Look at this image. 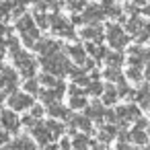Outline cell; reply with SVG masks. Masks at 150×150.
I'll use <instances>...</instances> for the list:
<instances>
[{"instance_id": "obj_1", "label": "cell", "mask_w": 150, "mask_h": 150, "mask_svg": "<svg viewBox=\"0 0 150 150\" xmlns=\"http://www.w3.org/2000/svg\"><path fill=\"white\" fill-rule=\"evenodd\" d=\"M41 66H43V70H47V72H52V74H56V76H66V74H72V70H74V66H72V62L68 60V56H64L62 52H58V54H52V56H41Z\"/></svg>"}, {"instance_id": "obj_2", "label": "cell", "mask_w": 150, "mask_h": 150, "mask_svg": "<svg viewBox=\"0 0 150 150\" xmlns=\"http://www.w3.org/2000/svg\"><path fill=\"white\" fill-rule=\"evenodd\" d=\"M11 58H13V62H15L17 70H19L25 78H33L35 68H37V62H35V58H33V56H29L27 52L15 50V52H11Z\"/></svg>"}, {"instance_id": "obj_3", "label": "cell", "mask_w": 150, "mask_h": 150, "mask_svg": "<svg viewBox=\"0 0 150 150\" xmlns=\"http://www.w3.org/2000/svg\"><path fill=\"white\" fill-rule=\"evenodd\" d=\"M105 39H107V43L113 50H123L129 43V33L125 31V27H119V25L109 23L107 29H105Z\"/></svg>"}, {"instance_id": "obj_4", "label": "cell", "mask_w": 150, "mask_h": 150, "mask_svg": "<svg viewBox=\"0 0 150 150\" xmlns=\"http://www.w3.org/2000/svg\"><path fill=\"white\" fill-rule=\"evenodd\" d=\"M19 84V72L13 70L11 66H2V97L8 99Z\"/></svg>"}, {"instance_id": "obj_5", "label": "cell", "mask_w": 150, "mask_h": 150, "mask_svg": "<svg viewBox=\"0 0 150 150\" xmlns=\"http://www.w3.org/2000/svg\"><path fill=\"white\" fill-rule=\"evenodd\" d=\"M6 105L11 107V109H15V111H27V109H31L35 103H33V97L25 91V93H13L8 99H6Z\"/></svg>"}, {"instance_id": "obj_6", "label": "cell", "mask_w": 150, "mask_h": 150, "mask_svg": "<svg viewBox=\"0 0 150 150\" xmlns=\"http://www.w3.org/2000/svg\"><path fill=\"white\" fill-rule=\"evenodd\" d=\"M62 50H64V45L56 39H50V37H41L35 45V52H39V56H52V54H58Z\"/></svg>"}, {"instance_id": "obj_7", "label": "cell", "mask_w": 150, "mask_h": 150, "mask_svg": "<svg viewBox=\"0 0 150 150\" xmlns=\"http://www.w3.org/2000/svg\"><path fill=\"white\" fill-rule=\"evenodd\" d=\"M82 15H84V21H86L88 25H95V23H99V21H103V19L107 17L103 4H88V6L82 11Z\"/></svg>"}, {"instance_id": "obj_8", "label": "cell", "mask_w": 150, "mask_h": 150, "mask_svg": "<svg viewBox=\"0 0 150 150\" xmlns=\"http://www.w3.org/2000/svg\"><path fill=\"white\" fill-rule=\"evenodd\" d=\"M21 125H23V121L17 117V111L15 109H4L2 111V127L4 129H8L11 134H17Z\"/></svg>"}, {"instance_id": "obj_9", "label": "cell", "mask_w": 150, "mask_h": 150, "mask_svg": "<svg viewBox=\"0 0 150 150\" xmlns=\"http://www.w3.org/2000/svg\"><path fill=\"white\" fill-rule=\"evenodd\" d=\"M33 138H35V142L41 144V146H47L52 140H56V136L52 134V129H50L47 123H43V121H39V123L33 127Z\"/></svg>"}, {"instance_id": "obj_10", "label": "cell", "mask_w": 150, "mask_h": 150, "mask_svg": "<svg viewBox=\"0 0 150 150\" xmlns=\"http://www.w3.org/2000/svg\"><path fill=\"white\" fill-rule=\"evenodd\" d=\"M105 113H107V109H105V103L103 101H93V103H88L84 107V115H88L95 121H103L105 119Z\"/></svg>"}, {"instance_id": "obj_11", "label": "cell", "mask_w": 150, "mask_h": 150, "mask_svg": "<svg viewBox=\"0 0 150 150\" xmlns=\"http://www.w3.org/2000/svg\"><path fill=\"white\" fill-rule=\"evenodd\" d=\"M80 37H82V39H86V41H97V43H101V41L105 39V35H103V31H101V25H99V23L84 27V29L80 31Z\"/></svg>"}, {"instance_id": "obj_12", "label": "cell", "mask_w": 150, "mask_h": 150, "mask_svg": "<svg viewBox=\"0 0 150 150\" xmlns=\"http://www.w3.org/2000/svg\"><path fill=\"white\" fill-rule=\"evenodd\" d=\"M117 117H119V121L123 119V121H136L138 117H140V109L136 107V105H119L117 109ZM117 121V123H119Z\"/></svg>"}, {"instance_id": "obj_13", "label": "cell", "mask_w": 150, "mask_h": 150, "mask_svg": "<svg viewBox=\"0 0 150 150\" xmlns=\"http://www.w3.org/2000/svg\"><path fill=\"white\" fill-rule=\"evenodd\" d=\"M39 39H41L39 37V27H33V29H27V31L21 33V41H23L25 47H35Z\"/></svg>"}, {"instance_id": "obj_14", "label": "cell", "mask_w": 150, "mask_h": 150, "mask_svg": "<svg viewBox=\"0 0 150 150\" xmlns=\"http://www.w3.org/2000/svg\"><path fill=\"white\" fill-rule=\"evenodd\" d=\"M47 113H50V117H54V119H68V117H70V111H68L66 105H62L60 101L47 105Z\"/></svg>"}, {"instance_id": "obj_15", "label": "cell", "mask_w": 150, "mask_h": 150, "mask_svg": "<svg viewBox=\"0 0 150 150\" xmlns=\"http://www.w3.org/2000/svg\"><path fill=\"white\" fill-rule=\"evenodd\" d=\"M144 27H146V21L140 19V17H132V19L125 21V31H127L132 37H136L140 31H144Z\"/></svg>"}, {"instance_id": "obj_16", "label": "cell", "mask_w": 150, "mask_h": 150, "mask_svg": "<svg viewBox=\"0 0 150 150\" xmlns=\"http://www.w3.org/2000/svg\"><path fill=\"white\" fill-rule=\"evenodd\" d=\"M101 97H103L101 101H103L105 105H115V103H117V99H119L121 95H119V91L115 88V82H109V84L105 86V93H103Z\"/></svg>"}, {"instance_id": "obj_17", "label": "cell", "mask_w": 150, "mask_h": 150, "mask_svg": "<svg viewBox=\"0 0 150 150\" xmlns=\"http://www.w3.org/2000/svg\"><path fill=\"white\" fill-rule=\"evenodd\" d=\"M35 27V15H23L19 19H15V29L19 33L27 31V29H33Z\"/></svg>"}, {"instance_id": "obj_18", "label": "cell", "mask_w": 150, "mask_h": 150, "mask_svg": "<svg viewBox=\"0 0 150 150\" xmlns=\"http://www.w3.org/2000/svg\"><path fill=\"white\" fill-rule=\"evenodd\" d=\"M66 52L70 54V58H72L76 64H84V62H86V50H84L82 45H78V43H76V45H68Z\"/></svg>"}, {"instance_id": "obj_19", "label": "cell", "mask_w": 150, "mask_h": 150, "mask_svg": "<svg viewBox=\"0 0 150 150\" xmlns=\"http://www.w3.org/2000/svg\"><path fill=\"white\" fill-rule=\"evenodd\" d=\"M88 146H93V142L88 140V136H86L84 132L74 134V140H72V150H88Z\"/></svg>"}, {"instance_id": "obj_20", "label": "cell", "mask_w": 150, "mask_h": 150, "mask_svg": "<svg viewBox=\"0 0 150 150\" xmlns=\"http://www.w3.org/2000/svg\"><path fill=\"white\" fill-rule=\"evenodd\" d=\"M103 76L109 80V82H121V80H125L123 78V74H121V70H119V66H107L105 68V72H103Z\"/></svg>"}, {"instance_id": "obj_21", "label": "cell", "mask_w": 150, "mask_h": 150, "mask_svg": "<svg viewBox=\"0 0 150 150\" xmlns=\"http://www.w3.org/2000/svg\"><path fill=\"white\" fill-rule=\"evenodd\" d=\"M144 76H146V72H142V66L129 64V68H127V72H125V78H127V80H132V82H140Z\"/></svg>"}, {"instance_id": "obj_22", "label": "cell", "mask_w": 150, "mask_h": 150, "mask_svg": "<svg viewBox=\"0 0 150 150\" xmlns=\"http://www.w3.org/2000/svg\"><path fill=\"white\" fill-rule=\"evenodd\" d=\"M148 140H150V136H148V129H138V127H134V129H132V142H134V144H138V146H144Z\"/></svg>"}, {"instance_id": "obj_23", "label": "cell", "mask_w": 150, "mask_h": 150, "mask_svg": "<svg viewBox=\"0 0 150 150\" xmlns=\"http://www.w3.org/2000/svg\"><path fill=\"white\" fill-rule=\"evenodd\" d=\"M103 6H105V13H107V17H109V19H119L121 23L125 21V19H123V15H121V8H119V6L111 4L109 0H107V2H103Z\"/></svg>"}, {"instance_id": "obj_24", "label": "cell", "mask_w": 150, "mask_h": 150, "mask_svg": "<svg viewBox=\"0 0 150 150\" xmlns=\"http://www.w3.org/2000/svg\"><path fill=\"white\" fill-rule=\"evenodd\" d=\"M123 56H121V52L119 50H113V52H109L107 54V58H105V62H107V66H121L123 64Z\"/></svg>"}, {"instance_id": "obj_25", "label": "cell", "mask_w": 150, "mask_h": 150, "mask_svg": "<svg viewBox=\"0 0 150 150\" xmlns=\"http://www.w3.org/2000/svg\"><path fill=\"white\" fill-rule=\"evenodd\" d=\"M39 82H41L43 86H58V84H60V80L56 78V74H52V72H47V70H43V72L39 74Z\"/></svg>"}, {"instance_id": "obj_26", "label": "cell", "mask_w": 150, "mask_h": 150, "mask_svg": "<svg viewBox=\"0 0 150 150\" xmlns=\"http://www.w3.org/2000/svg\"><path fill=\"white\" fill-rule=\"evenodd\" d=\"M105 93V86L99 82V80H91L88 86H86V95H93V97H99Z\"/></svg>"}, {"instance_id": "obj_27", "label": "cell", "mask_w": 150, "mask_h": 150, "mask_svg": "<svg viewBox=\"0 0 150 150\" xmlns=\"http://www.w3.org/2000/svg\"><path fill=\"white\" fill-rule=\"evenodd\" d=\"M88 105V101L84 99V95H76V97H70V109L78 111V109H84Z\"/></svg>"}, {"instance_id": "obj_28", "label": "cell", "mask_w": 150, "mask_h": 150, "mask_svg": "<svg viewBox=\"0 0 150 150\" xmlns=\"http://www.w3.org/2000/svg\"><path fill=\"white\" fill-rule=\"evenodd\" d=\"M39 78L35 80V78H27V82H25V91L29 93V95H39L41 93V88H39Z\"/></svg>"}, {"instance_id": "obj_29", "label": "cell", "mask_w": 150, "mask_h": 150, "mask_svg": "<svg viewBox=\"0 0 150 150\" xmlns=\"http://www.w3.org/2000/svg\"><path fill=\"white\" fill-rule=\"evenodd\" d=\"M47 127L52 129V134H54L56 138H60V136L64 134V125H62L60 121H56L54 117H52V121H47Z\"/></svg>"}, {"instance_id": "obj_30", "label": "cell", "mask_w": 150, "mask_h": 150, "mask_svg": "<svg viewBox=\"0 0 150 150\" xmlns=\"http://www.w3.org/2000/svg\"><path fill=\"white\" fill-rule=\"evenodd\" d=\"M21 121H23V125H25V127H31V129H33L37 123H39V119H37L35 115H31V113H29V115H25Z\"/></svg>"}, {"instance_id": "obj_31", "label": "cell", "mask_w": 150, "mask_h": 150, "mask_svg": "<svg viewBox=\"0 0 150 150\" xmlns=\"http://www.w3.org/2000/svg\"><path fill=\"white\" fill-rule=\"evenodd\" d=\"M146 97H150V82H148V84H142V86L138 88V101H142V99H146Z\"/></svg>"}, {"instance_id": "obj_32", "label": "cell", "mask_w": 150, "mask_h": 150, "mask_svg": "<svg viewBox=\"0 0 150 150\" xmlns=\"http://www.w3.org/2000/svg\"><path fill=\"white\" fill-rule=\"evenodd\" d=\"M123 11H125V13H127V15H132V17H136V15H138V13H142V11H140V8H138V4H136V2H132V4H127V6H125V8H123Z\"/></svg>"}, {"instance_id": "obj_33", "label": "cell", "mask_w": 150, "mask_h": 150, "mask_svg": "<svg viewBox=\"0 0 150 150\" xmlns=\"http://www.w3.org/2000/svg\"><path fill=\"white\" fill-rule=\"evenodd\" d=\"M31 115H35L37 119H41V117H43V107H41V105H33V109H31Z\"/></svg>"}, {"instance_id": "obj_34", "label": "cell", "mask_w": 150, "mask_h": 150, "mask_svg": "<svg viewBox=\"0 0 150 150\" xmlns=\"http://www.w3.org/2000/svg\"><path fill=\"white\" fill-rule=\"evenodd\" d=\"M136 127H138V129H148L150 125H148V121H146L144 117H138V119H136Z\"/></svg>"}, {"instance_id": "obj_35", "label": "cell", "mask_w": 150, "mask_h": 150, "mask_svg": "<svg viewBox=\"0 0 150 150\" xmlns=\"http://www.w3.org/2000/svg\"><path fill=\"white\" fill-rule=\"evenodd\" d=\"M74 25H80V23H86L84 21V15H72V19H70Z\"/></svg>"}, {"instance_id": "obj_36", "label": "cell", "mask_w": 150, "mask_h": 150, "mask_svg": "<svg viewBox=\"0 0 150 150\" xmlns=\"http://www.w3.org/2000/svg\"><path fill=\"white\" fill-rule=\"evenodd\" d=\"M60 148H62V150H70V148H72V142L66 140V138H62V140H60Z\"/></svg>"}, {"instance_id": "obj_37", "label": "cell", "mask_w": 150, "mask_h": 150, "mask_svg": "<svg viewBox=\"0 0 150 150\" xmlns=\"http://www.w3.org/2000/svg\"><path fill=\"white\" fill-rule=\"evenodd\" d=\"M50 8H60V0H43Z\"/></svg>"}, {"instance_id": "obj_38", "label": "cell", "mask_w": 150, "mask_h": 150, "mask_svg": "<svg viewBox=\"0 0 150 150\" xmlns=\"http://www.w3.org/2000/svg\"><path fill=\"white\" fill-rule=\"evenodd\" d=\"M140 105H142V109H146V111H150V97H146V99H142V101H140Z\"/></svg>"}, {"instance_id": "obj_39", "label": "cell", "mask_w": 150, "mask_h": 150, "mask_svg": "<svg viewBox=\"0 0 150 150\" xmlns=\"http://www.w3.org/2000/svg\"><path fill=\"white\" fill-rule=\"evenodd\" d=\"M99 78H101V72L99 70H93L91 72V80H99Z\"/></svg>"}, {"instance_id": "obj_40", "label": "cell", "mask_w": 150, "mask_h": 150, "mask_svg": "<svg viewBox=\"0 0 150 150\" xmlns=\"http://www.w3.org/2000/svg\"><path fill=\"white\" fill-rule=\"evenodd\" d=\"M93 150H109V148H107V146L101 142V144H93Z\"/></svg>"}, {"instance_id": "obj_41", "label": "cell", "mask_w": 150, "mask_h": 150, "mask_svg": "<svg viewBox=\"0 0 150 150\" xmlns=\"http://www.w3.org/2000/svg\"><path fill=\"white\" fill-rule=\"evenodd\" d=\"M142 15H148V17H150V4H146V6L142 8Z\"/></svg>"}, {"instance_id": "obj_42", "label": "cell", "mask_w": 150, "mask_h": 150, "mask_svg": "<svg viewBox=\"0 0 150 150\" xmlns=\"http://www.w3.org/2000/svg\"><path fill=\"white\" fill-rule=\"evenodd\" d=\"M45 150H58V146H56V144H52V142H50V144H47V146H45Z\"/></svg>"}, {"instance_id": "obj_43", "label": "cell", "mask_w": 150, "mask_h": 150, "mask_svg": "<svg viewBox=\"0 0 150 150\" xmlns=\"http://www.w3.org/2000/svg\"><path fill=\"white\" fill-rule=\"evenodd\" d=\"M144 72H146V76H148V80H150V62L146 64V70H144Z\"/></svg>"}, {"instance_id": "obj_44", "label": "cell", "mask_w": 150, "mask_h": 150, "mask_svg": "<svg viewBox=\"0 0 150 150\" xmlns=\"http://www.w3.org/2000/svg\"><path fill=\"white\" fill-rule=\"evenodd\" d=\"M136 4H148V0H134Z\"/></svg>"}, {"instance_id": "obj_45", "label": "cell", "mask_w": 150, "mask_h": 150, "mask_svg": "<svg viewBox=\"0 0 150 150\" xmlns=\"http://www.w3.org/2000/svg\"><path fill=\"white\" fill-rule=\"evenodd\" d=\"M127 150H142V148H132V146H129V148H127Z\"/></svg>"}, {"instance_id": "obj_46", "label": "cell", "mask_w": 150, "mask_h": 150, "mask_svg": "<svg viewBox=\"0 0 150 150\" xmlns=\"http://www.w3.org/2000/svg\"><path fill=\"white\" fill-rule=\"evenodd\" d=\"M146 29H148V31H150V21H148V23H146Z\"/></svg>"}, {"instance_id": "obj_47", "label": "cell", "mask_w": 150, "mask_h": 150, "mask_svg": "<svg viewBox=\"0 0 150 150\" xmlns=\"http://www.w3.org/2000/svg\"><path fill=\"white\" fill-rule=\"evenodd\" d=\"M148 136H150V127H148Z\"/></svg>"}, {"instance_id": "obj_48", "label": "cell", "mask_w": 150, "mask_h": 150, "mask_svg": "<svg viewBox=\"0 0 150 150\" xmlns=\"http://www.w3.org/2000/svg\"><path fill=\"white\" fill-rule=\"evenodd\" d=\"M101 2H107V0H101Z\"/></svg>"}, {"instance_id": "obj_49", "label": "cell", "mask_w": 150, "mask_h": 150, "mask_svg": "<svg viewBox=\"0 0 150 150\" xmlns=\"http://www.w3.org/2000/svg\"><path fill=\"white\" fill-rule=\"evenodd\" d=\"M31 2H37V0H31Z\"/></svg>"}, {"instance_id": "obj_50", "label": "cell", "mask_w": 150, "mask_h": 150, "mask_svg": "<svg viewBox=\"0 0 150 150\" xmlns=\"http://www.w3.org/2000/svg\"><path fill=\"white\" fill-rule=\"evenodd\" d=\"M66 2H68V0H66Z\"/></svg>"}, {"instance_id": "obj_51", "label": "cell", "mask_w": 150, "mask_h": 150, "mask_svg": "<svg viewBox=\"0 0 150 150\" xmlns=\"http://www.w3.org/2000/svg\"><path fill=\"white\" fill-rule=\"evenodd\" d=\"M148 150H150V148H148Z\"/></svg>"}]
</instances>
